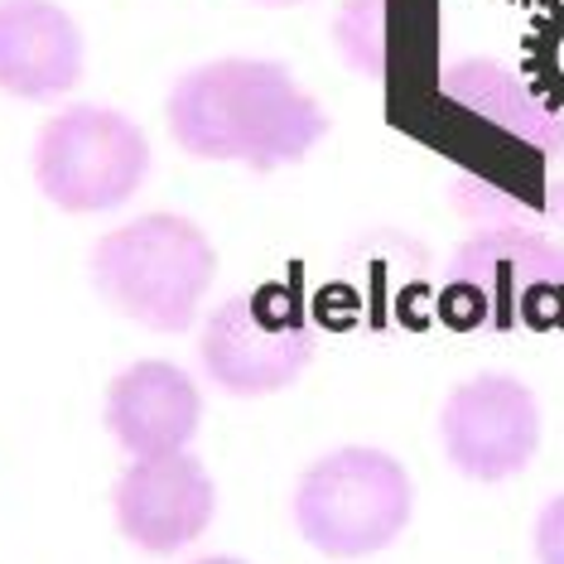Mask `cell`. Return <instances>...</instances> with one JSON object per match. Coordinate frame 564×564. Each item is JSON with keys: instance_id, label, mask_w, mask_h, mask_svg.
<instances>
[{"instance_id": "4", "label": "cell", "mask_w": 564, "mask_h": 564, "mask_svg": "<svg viewBox=\"0 0 564 564\" xmlns=\"http://www.w3.org/2000/svg\"><path fill=\"white\" fill-rule=\"evenodd\" d=\"M150 140L111 107H68L40 131L34 178L63 213H111L145 184Z\"/></svg>"}, {"instance_id": "1", "label": "cell", "mask_w": 564, "mask_h": 564, "mask_svg": "<svg viewBox=\"0 0 564 564\" xmlns=\"http://www.w3.org/2000/svg\"><path fill=\"white\" fill-rule=\"evenodd\" d=\"M170 131L198 160L271 174L310 155L328 135V117L285 63L213 58L174 83Z\"/></svg>"}, {"instance_id": "3", "label": "cell", "mask_w": 564, "mask_h": 564, "mask_svg": "<svg viewBox=\"0 0 564 564\" xmlns=\"http://www.w3.org/2000/svg\"><path fill=\"white\" fill-rule=\"evenodd\" d=\"M410 473L367 444L333 448L294 487V525L318 555L362 560L387 550L410 521Z\"/></svg>"}, {"instance_id": "12", "label": "cell", "mask_w": 564, "mask_h": 564, "mask_svg": "<svg viewBox=\"0 0 564 564\" xmlns=\"http://www.w3.org/2000/svg\"><path fill=\"white\" fill-rule=\"evenodd\" d=\"M261 6H300V0H261Z\"/></svg>"}, {"instance_id": "5", "label": "cell", "mask_w": 564, "mask_h": 564, "mask_svg": "<svg viewBox=\"0 0 564 564\" xmlns=\"http://www.w3.org/2000/svg\"><path fill=\"white\" fill-rule=\"evenodd\" d=\"M314 362V324L290 290H241L223 300L203 328V367L232 395H271Z\"/></svg>"}, {"instance_id": "6", "label": "cell", "mask_w": 564, "mask_h": 564, "mask_svg": "<svg viewBox=\"0 0 564 564\" xmlns=\"http://www.w3.org/2000/svg\"><path fill=\"white\" fill-rule=\"evenodd\" d=\"M440 434L448 464L464 478H517L541 448V401L525 381L507 377V371H482V377L448 391Z\"/></svg>"}, {"instance_id": "11", "label": "cell", "mask_w": 564, "mask_h": 564, "mask_svg": "<svg viewBox=\"0 0 564 564\" xmlns=\"http://www.w3.org/2000/svg\"><path fill=\"white\" fill-rule=\"evenodd\" d=\"M198 564H241V560H227V555H213V560H198Z\"/></svg>"}, {"instance_id": "7", "label": "cell", "mask_w": 564, "mask_h": 564, "mask_svg": "<svg viewBox=\"0 0 564 564\" xmlns=\"http://www.w3.org/2000/svg\"><path fill=\"white\" fill-rule=\"evenodd\" d=\"M217 492L208 468L194 454H155L135 458L117 487V521L126 541H135L150 555H174L188 541H198L213 521Z\"/></svg>"}, {"instance_id": "8", "label": "cell", "mask_w": 564, "mask_h": 564, "mask_svg": "<svg viewBox=\"0 0 564 564\" xmlns=\"http://www.w3.org/2000/svg\"><path fill=\"white\" fill-rule=\"evenodd\" d=\"M83 83V30L54 0H0V93L54 101Z\"/></svg>"}, {"instance_id": "10", "label": "cell", "mask_w": 564, "mask_h": 564, "mask_svg": "<svg viewBox=\"0 0 564 564\" xmlns=\"http://www.w3.org/2000/svg\"><path fill=\"white\" fill-rule=\"evenodd\" d=\"M535 560L541 564H564V492L545 502L541 521H535Z\"/></svg>"}, {"instance_id": "9", "label": "cell", "mask_w": 564, "mask_h": 564, "mask_svg": "<svg viewBox=\"0 0 564 564\" xmlns=\"http://www.w3.org/2000/svg\"><path fill=\"white\" fill-rule=\"evenodd\" d=\"M203 395L198 381L174 362H135L107 387V430L131 458L178 454L198 434Z\"/></svg>"}, {"instance_id": "2", "label": "cell", "mask_w": 564, "mask_h": 564, "mask_svg": "<svg viewBox=\"0 0 564 564\" xmlns=\"http://www.w3.org/2000/svg\"><path fill=\"white\" fill-rule=\"evenodd\" d=\"M217 275V251L198 223L178 213H145L111 227L93 247V285L126 318L160 333L194 324Z\"/></svg>"}]
</instances>
